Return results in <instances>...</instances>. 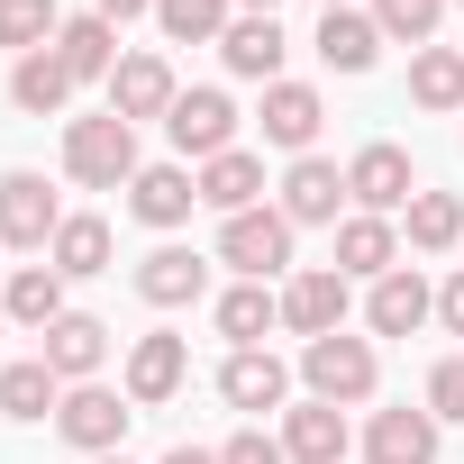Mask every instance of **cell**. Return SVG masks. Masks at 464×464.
<instances>
[{"instance_id":"cell-1","label":"cell","mask_w":464,"mask_h":464,"mask_svg":"<svg viewBox=\"0 0 464 464\" xmlns=\"http://www.w3.org/2000/svg\"><path fill=\"white\" fill-rule=\"evenodd\" d=\"M301 382H310V401H328V410H355V401H373V382H382V355H373V337H310L301 346Z\"/></svg>"},{"instance_id":"cell-2","label":"cell","mask_w":464,"mask_h":464,"mask_svg":"<svg viewBox=\"0 0 464 464\" xmlns=\"http://www.w3.org/2000/svg\"><path fill=\"white\" fill-rule=\"evenodd\" d=\"M64 173H73L82 191H119V182H137V128H128L119 110L73 119V128H64Z\"/></svg>"},{"instance_id":"cell-3","label":"cell","mask_w":464,"mask_h":464,"mask_svg":"<svg viewBox=\"0 0 464 464\" xmlns=\"http://www.w3.org/2000/svg\"><path fill=\"white\" fill-rule=\"evenodd\" d=\"M128 419H137V401H128V392H110V382H64V410H55L64 446H82V455H119Z\"/></svg>"},{"instance_id":"cell-4","label":"cell","mask_w":464,"mask_h":464,"mask_svg":"<svg viewBox=\"0 0 464 464\" xmlns=\"http://www.w3.org/2000/svg\"><path fill=\"white\" fill-rule=\"evenodd\" d=\"M218 265H237L246 283L283 274V265H292V218H283V209H237V218H218Z\"/></svg>"},{"instance_id":"cell-5","label":"cell","mask_w":464,"mask_h":464,"mask_svg":"<svg viewBox=\"0 0 464 464\" xmlns=\"http://www.w3.org/2000/svg\"><path fill=\"white\" fill-rule=\"evenodd\" d=\"M346 301H355V283L337 274V265H310V274H292L283 283V328L310 346V337H337L346 328Z\"/></svg>"},{"instance_id":"cell-6","label":"cell","mask_w":464,"mask_h":464,"mask_svg":"<svg viewBox=\"0 0 464 464\" xmlns=\"http://www.w3.org/2000/svg\"><path fill=\"white\" fill-rule=\"evenodd\" d=\"M55 227H64V209H55L46 173H0V246L46 256V246H55Z\"/></svg>"},{"instance_id":"cell-7","label":"cell","mask_w":464,"mask_h":464,"mask_svg":"<svg viewBox=\"0 0 464 464\" xmlns=\"http://www.w3.org/2000/svg\"><path fill=\"white\" fill-rule=\"evenodd\" d=\"M182 382H191V337H173V328H146V337L128 346V401H137V410H164Z\"/></svg>"},{"instance_id":"cell-8","label":"cell","mask_w":464,"mask_h":464,"mask_svg":"<svg viewBox=\"0 0 464 464\" xmlns=\"http://www.w3.org/2000/svg\"><path fill=\"white\" fill-rule=\"evenodd\" d=\"M346 200H355V209H373V218H401V209L419 200L410 155H401V146H364V155L346 164Z\"/></svg>"},{"instance_id":"cell-9","label":"cell","mask_w":464,"mask_h":464,"mask_svg":"<svg viewBox=\"0 0 464 464\" xmlns=\"http://www.w3.org/2000/svg\"><path fill=\"white\" fill-rule=\"evenodd\" d=\"M164 137L182 146V164H191V155L209 164V155L237 146V101H227V92H182V101H173V119H164Z\"/></svg>"},{"instance_id":"cell-10","label":"cell","mask_w":464,"mask_h":464,"mask_svg":"<svg viewBox=\"0 0 464 464\" xmlns=\"http://www.w3.org/2000/svg\"><path fill=\"white\" fill-rule=\"evenodd\" d=\"M218 55H227V73H237V82H283V55H292V37H283V19H265V10H237V19H227V37H218Z\"/></svg>"},{"instance_id":"cell-11","label":"cell","mask_w":464,"mask_h":464,"mask_svg":"<svg viewBox=\"0 0 464 464\" xmlns=\"http://www.w3.org/2000/svg\"><path fill=\"white\" fill-rule=\"evenodd\" d=\"M218 401L227 410H283L292 401V364L274 346H237V355L218 364Z\"/></svg>"},{"instance_id":"cell-12","label":"cell","mask_w":464,"mask_h":464,"mask_svg":"<svg viewBox=\"0 0 464 464\" xmlns=\"http://www.w3.org/2000/svg\"><path fill=\"white\" fill-rule=\"evenodd\" d=\"M173 101H182V82H173V64L164 55H119V73H110V110L137 128V119H173Z\"/></svg>"},{"instance_id":"cell-13","label":"cell","mask_w":464,"mask_h":464,"mask_svg":"<svg viewBox=\"0 0 464 464\" xmlns=\"http://www.w3.org/2000/svg\"><path fill=\"white\" fill-rule=\"evenodd\" d=\"M265 146H283V155H310L319 146V128H328V101L310 92V82H265Z\"/></svg>"},{"instance_id":"cell-14","label":"cell","mask_w":464,"mask_h":464,"mask_svg":"<svg viewBox=\"0 0 464 464\" xmlns=\"http://www.w3.org/2000/svg\"><path fill=\"white\" fill-rule=\"evenodd\" d=\"M364 319H373V337H419V328L437 319V292L419 283V265H392V274L364 292Z\"/></svg>"},{"instance_id":"cell-15","label":"cell","mask_w":464,"mask_h":464,"mask_svg":"<svg viewBox=\"0 0 464 464\" xmlns=\"http://www.w3.org/2000/svg\"><path fill=\"white\" fill-rule=\"evenodd\" d=\"M392 265H401V227L373 218V209H346L337 218V274L346 283H382Z\"/></svg>"},{"instance_id":"cell-16","label":"cell","mask_w":464,"mask_h":464,"mask_svg":"<svg viewBox=\"0 0 464 464\" xmlns=\"http://www.w3.org/2000/svg\"><path fill=\"white\" fill-rule=\"evenodd\" d=\"M128 209H137L146 227H182V218L200 209V173H191V164H137Z\"/></svg>"},{"instance_id":"cell-17","label":"cell","mask_w":464,"mask_h":464,"mask_svg":"<svg viewBox=\"0 0 464 464\" xmlns=\"http://www.w3.org/2000/svg\"><path fill=\"white\" fill-rule=\"evenodd\" d=\"M337 200H346V173L328 164V155H292V173H283V218L292 227H319V218H337Z\"/></svg>"},{"instance_id":"cell-18","label":"cell","mask_w":464,"mask_h":464,"mask_svg":"<svg viewBox=\"0 0 464 464\" xmlns=\"http://www.w3.org/2000/svg\"><path fill=\"white\" fill-rule=\"evenodd\" d=\"M46 364H55V382H92L101 364H110V328L92 319V310H64L55 328H46V346H37Z\"/></svg>"},{"instance_id":"cell-19","label":"cell","mask_w":464,"mask_h":464,"mask_svg":"<svg viewBox=\"0 0 464 464\" xmlns=\"http://www.w3.org/2000/svg\"><path fill=\"white\" fill-rule=\"evenodd\" d=\"M364 464H437V410H373Z\"/></svg>"},{"instance_id":"cell-20","label":"cell","mask_w":464,"mask_h":464,"mask_svg":"<svg viewBox=\"0 0 464 464\" xmlns=\"http://www.w3.org/2000/svg\"><path fill=\"white\" fill-rule=\"evenodd\" d=\"M319 64L328 73H373V55H382V28H373V10H319Z\"/></svg>"},{"instance_id":"cell-21","label":"cell","mask_w":464,"mask_h":464,"mask_svg":"<svg viewBox=\"0 0 464 464\" xmlns=\"http://www.w3.org/2000/svg\"><path fill=\"white\" fill-rule=\"evenodd\" d=\"M55 55H64L73 82H110V73H119V28H110L101 10H82V19L55 28Z\"/></svg>"},{"instance_id":"cell-22","label":"cell","mask_w":464,"mask_h":464,"mask_svg":"<svg viewBox=\"0 0 464 464\" xmlns=\"http://www.w3.org/2000/svg\"><path fill=\"white\" fill-rule=\"evenodd\" d=\"M256 200H265V164H256L246 146H227V155H209V164H200V209L237 218V209H256Z\"/></svg>"},{"instance_id":"cell-23","label":"cell","mask_w":464,"mask_h":464,"mask_svg":"<svg viewBox=\"0 0 464 464\" xmlns=\"http://www.w3.org/2000/svg\"><path fill=\"white\" fill-rule=\"evenodd\" d=\"M137 292H146L155 310H182V301H200V292H209V265H200L191 246H155V256L137 265Z\"/></svg>"},{"instance_id":"cell-24","label":"cell","mask_w":464,"mask_h":464,"mask_svg":"<svg viewBox=\"0 0 464 464\" xmlns=\"http://www.w3.org/2000/svg\"><path fill=\"white\" fill-rule=\"evenodd\" d=\"M283 455L292 464H346V410H328V401L283 410Z\"/></svg>"},{"instance_id":"cell-25","label":"cell","mask_w":464,"mask_h":464,"mask_svg":"<svg viewBox=\"0 0 464 464\" xmlns=\"http://www.w3.org/2000/svg\"><path fill=\"white\" fill-rule=\"evenodd\" d=\"M64 410V382L46 355H19V364H0V419H46Z\"/></svg>"},{"instance_id":"cell-26","label":"cell","mask_w":464,"mask_h":464,"mask_svg":"<svg viewBox=\"0 0 464 464\" xmlns=\"http://www.w3.org/2000/svg\"><path fill=\"white\" fill-rule=\"evenodd\" d=\"M0 310H10L19 328H37V337H46V328L64 319V274H55V265H19V274H10V292H0Z\"/></svg>"},{"instance_id":"cell-27","label":"cell","mask_w":464,"mask_h":464,"mask_svg":"<svg viewBox=\"0 0 464 464\" xmlns=\"http://www.w3.org/2000/svg\"><path fill=\"white\" fill-rule=\"evenodd\" d=\"M10 101H19L28 119H55V110L73 101V73H64V55H55V46L19 55V73H10Z\"/></svg>"},{"instance_id":"cell-28","label":"cell","mask_w":464,"mask_h":464,"mask_svg":"<svg viewBox=\"0 0 464 464\" xmlns=\"http://www.w3.org/2000/svg\"><path fill=\"white\" fill-rule=\"evenodd\" d=\"M283 328V301L265 292V283H237V292H218V337L227 346H265Z\"/></svg>"},{"instance_id":"cell-29","label":"cell","mask_w":464,"mask_h":464,"mask_svg":"<svg viewBox=\"0 0 464 464\" xmlns=\"http://www.w3.org/2000/svg\"><path fill=\"white\" fill-rule=\"evenodd\" d=\"M410 101L419 110H464V46H419L410 55Z\"/></svg>"},{"instance_id":"cell-30","label":"cell","mask_w":464,"mask_h":464,"mask_svg":"<svg viewBox=\"0 0 464 464\" xmlns=\"http://www.w3.org/2000/svg\"><path fill=\"white\" fill-rule=\"evenodd\" d=\"M46 265H55L64 283L110 274V227H101V218H64V227H55V246H46Z\"/></svg>"},{"instance_id":"cell-31","label":"cell","mask_w":464,"mask_h":464,"mask_svg":"<svg viewBox=\"0 0 464 464\" xmlns=\"http://www.w3.org/2000/svg\"><path fill=\"white\" fill-rule=\"evenodd\" d=\"M401 218H410V246H419V256L464 246V200H455V191H428V182H419V200H410Z\"/></svg>"},{"instance_id":"cell-32","label":"cell","mask_w":464,"mask_h":464,"mask_svg":"<svg viewBox=\"0 0 464 464\" xmlns=\"http://www.w3.org/2000/svg\"><path fill=\"white\" fill-rule=\"evenodd\" d=\"M155 28L173 46H218L227 37V0H155Z\"/></svg>"},{"instance_id":"cell-33","label":"cell","mask_w":464,"mask_h":464,"mask_svg":"<svg viewBox=\"0 0 464 464\" xmlns=\"http://www.w3.org/2000/svg\"><path fill=\"white\" fill-rule=\"evenodd\" d=\"M55 28H64V10H55V0H0V46H10V55L55 46Z\"/></svg>"},{"instance_id":"cell-34","label":"cell","mask_w":464,"mask_h":464,"mask_svg":"<svg viewBox=\"0 0 464 464\" xmlns=\"http://www.w3.org/2000/svg\"><path fill=\"white\" fill-rule=\"evenodd\" d=\"M437 19H446V0H373L382 46H392V37H401V46H428V37H437Z\"/></svg>"},{"instance_id":"cell-35","label":"cell","mask_w":464,"mask_h":464,"mask_svg":"<svg viewBox=\"0 0 464 464\" xmlns=\"http://www.w3.org/2000/svg\"><path fill=\"white\" fill-rule=\"evenodd\" d=\"M428 410H437V419H464V355H446V364L428 373Z\"/></svg>"},{"instance_id":"cell-36","label":"cell","mask_w":464,"mask_h":464,"mask_svg":"<svg viewBox=\"0 0 464 464\" xmlns=\"http://www.w3.org/2000/svg\"><path fill=\"white\" fill-rule=\"evenodd\" d=\"M218 464H292V455H283V437L246 428V437H227V446H218Z\"/></svg>"},{"instance_id":"cell-37","label":"cell","mask_w":464,"mask_h":464,"mask_svg":"<svg viewBox=\"0 0 464 464\" xmlns=\"http://www.w3.org/2000/svg\"><path fill=\"white\" fill-rule=\"evenodd\" d=\"M437 319H446V328H455V337H464V265H455V274H446V292H437Z\"/></svg>"},{"instance_id":"cell-38","label":"cell","mask_w":464,"mask_h":464,"mask_svg":"<svg viewBox=\"0 0 464 464\" xmlns=\"http://www.w3.org/2000/svg\"><path fill=\"white\" fill-rule=\"evenodd\" d=\"M92 10H101V19L119 28V19H146V10H155V0H92Z\"/></svg>"},{"instance_id":"cell-39","label":"cell","mask_w":464,"mask_h":464,"mask_svg":"<svg viewBox=\"0 0 464 464\" xmlns=\"http://www.w3.org/2000/svg\"><path fill=\"white\" fill-rule=\"evenodd\" d=\"M164 464H218V455H209V446H173Z\"/></svg>"},{"instance_id":"cell-40","label":"cell","mask_w":464,"mask_h":464,"mask_svg":"<svg viewBox=\"0 0 464 464\" xmlns=\"http://www.w3.org/2000/svg\"><path fill=\"white\" fill-rule=\"evenodd\" d=\"M319 10H355V0H319Z\"/></svg>"},{"instance_id":"cell-41","label":"cell","mask_w":464,"mask_h":464,"mask_svg":"<svg viewBox=\"0 0 464 464\" xmlns=\"http://www.w3.org/2000/svg\"><path fill=\"white\" fill-rule=\"evenodd\" d=\"M246 10H265V19H274V0H246Z\"/></svg>"},{"instance_id":"cell-42","label":"cell","mask_w":464,"mask_h":464,"mask_svg":"<svg viewBox=\"0 0 464 464\" xmlns=\"http://www.w3.org/2000/svg\"><path fill=\"white\" fill-rule=\"evenodd\" d=\"M92 464H128V455H92Z\"/></svg>"},{"instance_id":"cell-43","label":"cell","mask_w":464,"mask_h":464,"mask_svg":"<svg viewBox=\"0 0 464 464\" xmlns=\"http://www.w3.org/2000/svg\"><path fill=\"white\" fill-rule=\"evenodd\" d=\"M0 328H10V310H0Z\"/></svg>"}]
</instances>
